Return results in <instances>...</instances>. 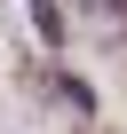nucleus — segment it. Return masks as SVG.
Segmentation results:
<instances>
[{
	"mask_svg": "<svg viewBox=\"0 0 127 134\" xmlns=\"http://www.w3.org/2000/svg\"><path fill=\"white\" fill-rule=\"evenodd\" d=\"M111 8H127V0H111Z\"/></svg>",
	"mask_w": 127,
	"mask_h": 134,
	"instance_id": "f257e3e1",
	"label": "nucleus"
}]
</instances>
